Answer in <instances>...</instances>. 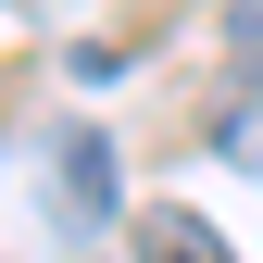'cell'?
Returning a JSON list of instances; mask_svg holds the SVG:
<instances>
[{
	"label": "cell",
	"mask_w": 263,
	"mask_h": 263,
	"mask_svg": "<svg viewBox=\"0 0 263 263\" xmlns=\"http://www.w3.org/2000/svg\"><path fill=\"white\" fill-rule=\"evenodd\" d=\"M50 201H63L76 238L125 226V213H113V138H101V125H50Z\"/></svg>",
	"instance_id": "6da1fadb"
},
{
	"label": "cell",
	"mask_w": 263,
	"mask_h": 263,
	"mask_svg": "<svg viewBox=\"0 0 263 263\" xmlns=\"http://www.w3.org/2000/svg\"><path fill=\"white\" fill-rule=\"evenodd\" d=\"M138 263H226V238H213L201 213L163 201V213H138Z\"/></svg>",
	"instance_id": "7a4b0ae2"
}]
</instances>
